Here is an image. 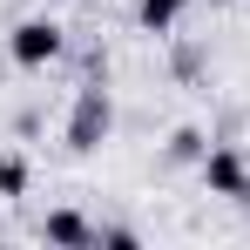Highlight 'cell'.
I'll return each instance as SVG.
<instances>
[{
  "label": "cell",
  "instance_id": "cell-1",
  "mask_svg": "<svg viewBox=\"0 0 250 250\" xmlns=\"http://www.w3.org/2000/svg\"><path fill=\"white\" fill-rule=\"evenodd\" d=\"M108 122H115V108H108V88H82V95H75V115H68V149H75V156L102 149Z\"/></svg>",
  "mask_w": 250,
  "mask_h": 250
},
{
  "label": "cell",
  "instance_id": "cell-2",
  "mask_svg": "<svg viewBox=\"0 0 250 250\" xmlns=\"http://www.w3.org/2000/svg\"><path fill=\"white\" fill-rule=\"evenodd\" d=\"M203 183H209V196H230V203H250V163H244V149H203Z\"/></svg>",
  "mask_w": 250,
  "mask_h": 250
},
{
  "label": "cell",
  "instance_id": "cell-3",
  "mask_svg": "<svg viewBox=\"0 0 250 250\" xmlns=\"http://www.w3.org/2000/svg\"><path fill=\"white\" fill-rule=\"evenodd\" d=\"M7 54H14V68H47L61 54V27L54 21H21L14 41H7Z\"/></svg>",
  "mask_w": 250,
  "mask_h": 250
},
{
  "label": "cell",
  "instance_id": "cell-4",
  "mask_svg": "<svg viewBox=\"0 0 250 250\" xmlns=\"http://www.w3.org/2000/svg\"><path fill=\"white\" fill-rule=\"evenodd\" d=\"M41 237H47V244H95V230H88L75 209H54V216L41 223Z\"/></svg>",
  "mask_w": 250,
  "mask_h": 250
},
{
  "label": "cell",
  "instance_id": "cell-5",
  "mask_svg": "<svg viewBox=\"0 0 250 250\" xmlns=\"http://www.w3.org/2000/svg\"><path fill=\"white\" fill-rule=\"evenodd\" d=\"M183 7H189V0H135V21H142L149 34H169V27L183 21Z\"/></svg>",
  "mask_w": 250,
  "mask_h": 250
},
{
  "label": "cell",
  "instance_id": "cell-6",
  "mask_svg": "<svg viewBox=\"0 0 250 250\" xmlns=\"http://www.w3.org/2000/svg\"><path fill=\"white\" fill-rule=\"evenodd\" d=\"M169 156L176 163H203V128H176L169 135Z\"/></svg>",
  "mask_w": 250,
  "mask_h": 250
},
{
  "label": "cell",
  "instance_id": "cell-7",
  "mask_svg": "<svg viewBox=\"0 0 250 250\" xmlns=\"http://www.w3.org/2000/svg\"><path fill=\"white\" fill-rule=\"evenodd\" d=\"M0 196H27V163L21 156H0Z\"/></svg>",
  "mask_w": 250,
  "mask_h": 250
}]
</instances>
